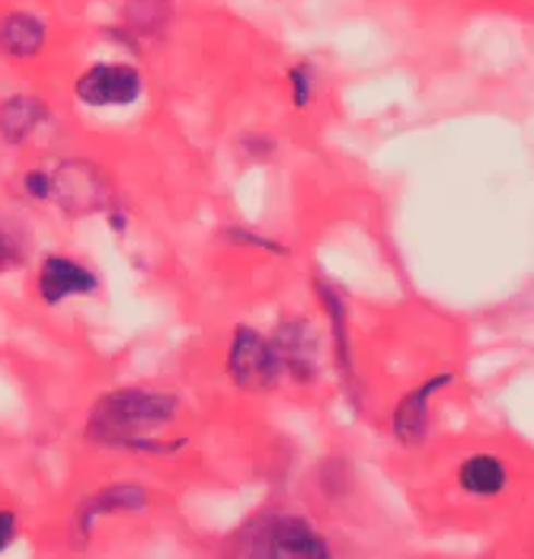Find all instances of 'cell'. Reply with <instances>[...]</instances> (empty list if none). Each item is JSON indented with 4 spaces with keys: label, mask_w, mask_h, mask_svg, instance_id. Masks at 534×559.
<instances>
[{
    "label": "cell",
    "mask_w": 534,
    "mask_h": 559,
    "mask_svg": "<svg viewBox=\"0 0 534 559\" xmlns=\"http://www.w3.org/2000/svg\"><path fill=\"white\" fill-rule=\"evenodd\" d=\"M45 39L43 23L29 13H13L0 23V45L10 55H36Z\"/></svg>",
    "instance_id": "9c48e42d"
},
{
    "label": "cell",
    "mask_w": 534,
    "mask_h": 559,
    "mask_svg": "<svg viewBox=\"0 0 534 559\" xmlns=\"http://www.w3.org/2000/svg\"><path fill=\"white\" fill-rule=\"evenodd\" d=\"M147 502L144 489L134 486V483H116V486H106L99 496H93L84 509V524H90L96 515H106V512H134Z\"/></svg>",
    "instance_id": "30bf717a"
},
{
    "label": "cell",
    "mask_w": 534,
    "mask_h": 559,
    "mask_svg": "<svg viewBox=\"0 0 534 559\" xmlns=\"http://www.w3.org/2000/svg\"><path fill=\"white\" fill-rule=\"evenodd\" d=\"M26 192H29L33 199H45V195L51 192V176H48V173H29V176H26Z\"/></svg>",
    "instance_id": "e0dca14e"
},
{
    "label": "cell",
    "mask_w": 534,
    "mask_h": 559,
    "mask_svg": "<svg viewBox=\"0 0 534 559\" xmlns=\"http://www.w3.org/2000/svg\"><path fill=\"white\" fill-rule=\"evenodd\" d=\"M13 534H16V518L0 509V550L13 540Z\"/></svg>",
    "instance_id": "ac0fdd59"
},
{
    "label": "cell",
    "mask_w": 534,
    "mask_h": 559,
    "mask_svg": "<svg viewBox=\"0 0 534 559\" xmlns=\"http://www.w3.org/2000/svg\"><path fill=\"white\" fill-rule=\"evenodd\" d=\"M177 413V400L147 390H116L106 393L90 413L87 435L103 444L122 448H147V451H170L174 444L147 441V431L170 423Z\"/></svg>",
    "instance_id": "6da1fadb"
},
{
    "label": "cell",
    "mask_w": 534,
    "mask_h": 559,
    "mask_svg": "<svg viewBox=\"0 0 534 559\" xmlns=\"http://www.w3.org/2000/svg\"><path fill=\"white\" fill-rule=\"evenodd\" d=\"M45 119V106L33 96H13L0 109V131L7 141H20Z\"/></svg>",
    "instance_id": "ba28073f"
},
{
    "label": "cell",
    "mask_w": 534,
    "mask_h": 559,
    "mask_svg": "<svg viewBox=\"0 0 534 559\" xmlns=\"http://www.w3.org/2000/svg\"><path fill=\"white\" fill-rule=\"evenodd\" d=\"M141 93V78L126 64H96L78 81V96L90 106H126Z\"/></svg>",
    "instance_id": "277c9868"
},
{
    "label": "cell",
    "mask_w": 534,
    "mask_h": 559,
    "mask_svg": "<svg viewBox=\"0 0 534 559\" xmlns=\"http://www.w3.org/2000/svg\"><path fill=\"white\" fill-rule=\"evenodd\" d=\"M3 262H13V250H10L7 237L0 234V265H3Z\"/></svg>",
    "instance_id": "d6986e66"
},
{
    "label": "cell",
    "mask_w": 534,
    "mask_h": 559,
    "mask_svg": "<svg viewBox=\"0 0 534 559\" xmlns=\"http://www.w3.org/2000/svg\"><path fill=\"white\" fill-rule=\"evenodd\" d=\"M244 550L253 557H327V544L301 518H263L250 524Z\"/></svg>",
    "instance_id": "7a4b0ae2"
},
{
    "label": "cell",
    "mask_w": 534,
    "mask_h": 559,
    "mask_svg": "<svg viewBox=\"0 0 534 559\" xmlns=\"http://www.w3.org/2000/svg\"><path fill=\"white\" fill-rule=\"evenodd\" d=\"M320 298L327 304L330 317H333V330H336V352H340V365L343 371H349V352H346V310H343V301L327 288V285H317Z\"/></svg>",
    "instance_id": "4fadbf2b"
},
{
    "label": "cell",
    "mask_w": 534,
    "mask_h": 559,
    "mask_svg": "<svg viewBox=\"0 0 534 559\" xmlns=\"http://www.w3.org/2000/svg\"><path fill=\"white\" fill-rule=\"evenodd\" d=\"M227 237H230V240H237V243H247V247H260V250H272V253H282V257L288 253V250H285L282 243H275V240H263V237H257L253 230H237V227H230V230H227Z\"/></svg>",
    "instance_id": "9a60e30c"
},
{
    "label": "cell",
    "mask_w": 534,
    "mask_h": 559,
    "mask_svg": "<svg viewBox=\"0 0 534 559\" xmlns=\"http://www.w3.org/2000/svg\"><path fill=\"white\" fill-rule=\"evenodd\" d=\"M126 16H129L132 29L151 33V29H157L167 20V0H129Z\"/></svg>",
    "instance_id": "7c38bea8"
},
{
    "label": "cell",
    "mask_w": 534,
    "mask_h": 559,
    "mask_svg": "<svg viewBox=\"0 0 534 559\" xmlns=\"http://www.w3.org/2000/svg\"><path fill=\"white\" fill-rule=\"evenodd\" d=\"M272 348H275L282 368H288V371H292L295 378H301V381L311 378L313 368H317V336H313V326L308 320L282 323Z\"/></svg>",
    "instance_id": "5b68a950"
},
{
    "label": "cell",
    "mask_w": 534,
    "mask_h": 559,
    "mask_svg": "<svg viewBox=\"0 0 534 559\" xmlns=\"http://www.w3.org/2000/svg\"><path fill=\"white\" fill-rule=\"evenodd\" d=\"M227 371L237 381V388L269 390L275 388L278 378H282V361H278L272 343L263 340L257 330L237 326L234 345H230V358H227Z\"/></svg>",
    "instance_id": "3957f363"
},
{
    "label": "cell",
    "mask_w": 534,
    "mask_h": 559,
    "mask_svg": "<svg viewBox=\"0 0 534 559\" xmlns=\"http://www.w3.org/2000/svg\"><path fill=\"white\" fill-rule=\"evenodd\" d=\"M292 86H295V106H308V99H311V71H308V64L292 71Z\"/></svg>",
    "instance_id": "2e32d148"
},
{
    "label": "cell",
    "mask_w": 534,
    "mask_h": 559,
    "mask_svg": "<svg viewBox=\"0 0 534 559\" xmlns=\"http://www.w3.org/2000/svg\"><path fill=\"white\" fill-rule=\"evenodd\" d=\"M96 288V275L64 257H48L39 272V292L48 304L64 301L71 295H87Z\"/></svg>",
    "instance_id": "8992f818"
},
{
    "label": "cell",
    "mask_w": 534,
    "mask_h": 559,
    "mask_svg": "<svg viewBox=\"0 0 534 559\" xmlns=\"http://www.w3.org/2000/svg\"><path fill=\"white\" fill-rule=\"evenodd\" d=\"M451 381V374H439L432 381H426L423 388L410 390L397 403V413H394V431L401 438L403 444H416L423 441L426 435V426H429V400L436 390H442Z\"/></svg>",
    "instance_id": "52a82bcc"
},
{
    "label": "cell",
    "mask_w": 534,
    "mask_h": 559,
    "mask_svg": "<svg viewBox=\"0 0 534 559\" xmlns=\"http://www.w3.org/2000/svg\"><path fill=\"white\" fill-rule=\"evenodd\" d=\"M458 476H461V486L467 492H477V496H496L506 486V471H502V464L496 457H490V454L467 457Z\"/></svg>",
    "instance_id": "8fae6325"
},
{
    "label": "cell",
    "mask_w": 534,
    "mask_h": 559,
    "mask_svg": "<svg viewBox=\"0 0 534 559\" xmlns=\"http://www.w3.org/2000/svg\"><path fill=\"white\" fill-rule=\"evenodd\" d=\"M58 195H61V202L68 205H81V179H74V173L64 170L61 173V179H58ZM84 202L93 205L96 202V179H93V173L87 176V195H84Z\"/></svg>",
    "instance_id": "5bb4252c"
}]
</instances>
